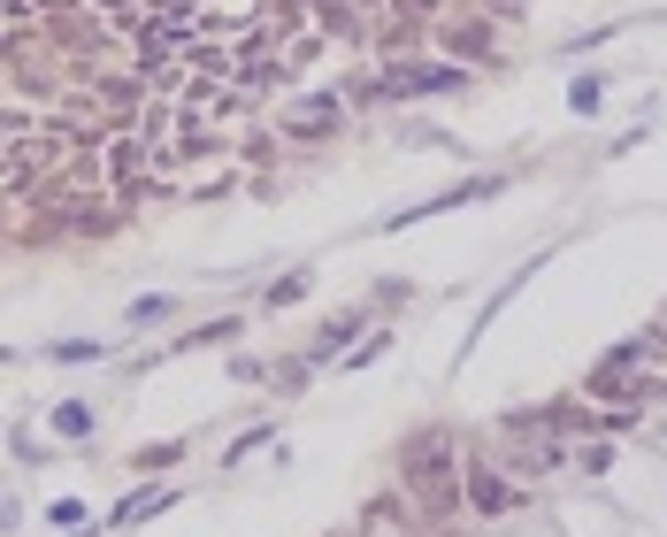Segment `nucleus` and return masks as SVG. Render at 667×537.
Returning <instances> with one entry per match:
<instances>
[{
	"instance_id": "nucleus-1",
	"label": "nucleus",
	"mask_w": 667,
	"mask_h": 537,
	"mask_svg": "<svg viewBox=\"0 0 667 537\" xmlns=\"http://www.w3.org/2000/svg\"><path fill=\"white\" fill-rule=\"evenodd\" d=\"M469 500H476L484 515H506V507H514V492H506L492 469H469Z\"/></svg>"
}]
</instances>
